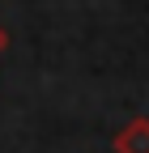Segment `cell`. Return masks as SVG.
I'll use <instances>...</instances> for the list:
<instances>
[{"instance_id":"2","label":"cell","mask_w":149,"mask_h":153,"mask_svg":"<svg viewBox=\"0 0 149 153\" xmlns=\"http://www.w3.org/2000/svg\"><path fill=\"white\" fill-rule=\"evenodd\" d=\"M0 47H4V30H0Z\"/></svg>"},{"instance_id":"1","label":"cell","mask_w":149,"mask_h":153,"mask_svg":"<svg viewBox=\"0 0 149 153\" xmlns=\"http://www.w3.org/2000/svg\"><path fill=\"white\" fill-rule=\"evenodd\" d=\"M115 149H119V153H149V123L136 119L132 128H124L119 140H115Z\"/></svg>"}]
</instances>
